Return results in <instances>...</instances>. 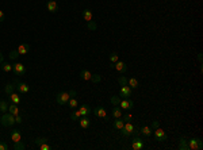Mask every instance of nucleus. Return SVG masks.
Wrapping results in <instances>:
<instances>
[{"instance_id":"nucleus-1","label":"nucleus","mask_w":203,"mask_h":150,"mask_svg":"<svg viewBox=\"0 0 203 150\" xmlns=\"http://www.w3.org/2000/svg\"><path fill=\"white\" fill-rule=\"evenodd\" d=\"M123 137H130V135H138L140 134V127H135L131 125V122H125L122 130H119Z\"/></svg>"},{"instance_id":"nucleus-2","label":"nucleus","mask_w":203,"mask_h":150,"mask_svg":"<svg viewBox=\"0 0 203 150\" xmlns=\"http://www.w3.org/2000/svg\"><path fill=\"white\" fill-rule=\"evenodd\" d=\"M0 123H2L4 127H11V126L15 125V116L10 112H4L0 118Z\"/></svg>"},{"instance_id":"nucleus-3","label":"nucleus","mask_w":203,"mask_h":150,"mask_svg":"<svg viewBox=\"0 0 203 150\" xmlns=\"http://www.w3.org/2000/svg\"><path fill=\"white\" fill-rule=\"evenodd\" d=\"M188 142V148L190 150H202L203 149V142L201 138H191Z\"/></svg>"},{"instance_id":"nucleus-4","label":"nucleus","mask_w":203,"mask_h":150,"mask_svg":"<svg viewBox=\"0 0 203 150\" xmlns=\"http://www.w3.org/2000/svg\"><path fill=\"white\" fill-rule=\"evenodd\" d=\"M69 99H71L69 92H60V93H57V96H56V102L58 103L60 106H65L66 103L69 102Z\"/></svg>"},{"instance_id":"nucleus-5","label":"nucleus","mask_w":203,"mask_h":150,"mask_svg":"<svg viewBox=\"0 0 203 150\" xmlns=\"http://www.w3.org/2000/svg\"><path fill=\"white\" fill-rule=\"evenodd\" d=\"M155 137H156V139L158 141V142H165V141L168 139V135H167V132L164 131L161 127H157V129H155Z\"/></svg>"},{"instance_id":"nucleus-6","label":"nucleus","mask_w":203,"mask_h":150,"mask_svg":"<svg viewBox=\"0 0 203 150\" xmlns=\"http://www.w3.org/2000/svg\"><path fill=\"white\" fill-rule=\"evenodd\" d=\"M12 72L16 74V76H25L26 73V66L20 62H16V64L12 65Z\"/></svg>"},{"instance_id":"nucleus-7","label":"nucleus","mask_w":203,"mask_h":150,"mask_svg":"<svg viewBox=\"0 0 203 150\" xmlns=\"http://www.w3.org/2000/svg\"><path fill=\"white\" fill-rule=\"evenodd\" d=\"M131 91H133V89L130 88L129 85H123V86H121L119 96L122 97V99H129V97L131 96Z\"/></svg>"},{"instance_id":"nucleus-8","label":"nucleus","mask_w":203,"mask_h":150,"mask_svg":"<svg viewBox=\"0 0 203 150\" xmlns=\"http://www.w3.org/2000/svg\"><path fill=\"white\" fill-rule=\"evenodd\" d=\"M131 149L133 150H141L144 149V142L140 137H134L131 141Z\"/></svg>"},{"instance_id":"nucleus-9","label":"nucleus","mask_w":203,"mask_h":150,"mask_svg":"<svg viewBox=\"0 0 203 150\" xmlns=\"http://www.w3.org/2000/svg\"><path fill=\"white\" fill-rule=\"evenodd\" d=\"M133 106H134L133 100H130V99H121L119 107H121L122 109H125V111H127V109H131Z\"/></svg>"},{"instance_id":"nucleus-10","label":"nucleus","mask_w":203,"mask_h":150,"mask_svg":"<svg viewBox=\"0 0 203 150\" xmlns=\"http://www.w3.org/2000/svg\"><path fill=\"white\" fill-rule=\"evenodd\" d=\"M46 8H48L49 12L56 14L58 11V4H57L56 0H48V4H46Z\"/></svg>"},{"instance_id":"nucleus-11","label":"nucleus","mask_w":203,"mask_h":150,"mask_svg":"<svg viewBox=\"0 0 203 150\" xmlns=\"http://www.w3.org/2000/svg\"><path fill=\"white\" fill-rule=\"evenodd\" d=\"M94 114L96 115L98 118H102V119H106V118H107V111H106V108H104L103 106H99V107L94 108Z\"/></svg>"},{"instance_id":"nucleus-12","label":"nucleus","mask_w":203,"mask_h":150,"mask_svg":"<svg viewBox=\"0 0 203 150\" xmlns=\"http://www.w3.org/2000/svg\"><path fill=\"white\" fill-rule=\"evenodd\" d=\"M16 85V88H18V92H19V95H23V93H27L28 91H30V86H28L26 83H20V81H16L15 83Z\"/></svg>"},{"instance_id":"nucleus-13","label":"nucleus","mask_w":203,"mask_h":150,"mask_svg":"<svg viewBox=\"0 0 203 150\" xmlns=\"http://www.w3.org/2000/svg\"><path fill=\"white\" fill-rule=\"evenodd\" d=\"M114 69H117V70L119 72V73H126V70H127V65L125 64L123 61H119V60H118V61L114 64Z\"/></svg>"},{"instance_id":"nucleus-14","label":"nucleus","mask_w":203,"mask_h":150,"mask_svg":"<svg viewBox=\"0 0 203 150\" xmlns=\"http://www.w3.org/2000/svg\"><path fill=\"white\" fill-rule=\"evenodd\" d=\"M16 50H18V53L20 56H25V54H27L28 51H30V45H27V43H20Z\"/></svg>"},{"instance_id":"nucleus-15","label":"nucleus","mask_w":203,"mask_h":150,"mask_svg":"<svg viewBox=\"0 0 203 150\" xmlns=\"http://www.w3.org/2000/svg\"><path fill=\"white\" fill-rule=\"evenodd\" d=\"M11 141H12L14 143L22 141V132H20L19 130H12V131H11Z\"/></svg>"},{"instance_id":"nucleus-16","label":"nucleus","mask_w":203,"mask_h":150,"mask_svg":"<svg viewBox=\"0 0 203 150\" xmlns=\"http://www.w3.org/2000/svg\"><path fill=\"white\" fill-rule=\"evenodd\" d=\"M91 77H92V73L88 69H83V70L80 72V79L84 80V81H91Z\"/></svg>"},{"instance_id":"nucleus-17","label":"nucleus","mask_w":203,"mask_h":150,"mask_svg":"<svg viewBox=\"0 0 203 150\" xmlns=\"http://www.w3.org/2000/svg\"><path fill=\"white\" fill-rule=\"evenodd\" d=\"M79 120H80V127L81 129H85L87 130L89 126H91V120L88 119V116H81Z\"/></svg>"},{"instance_id":"nucleus-18","label":"nucleus","mask_w":203,"mask_h":150,"mask_svg":"<svg viewBox=\"0 0 203 150\" xmlns=\"http://www.w3.org/2000/svg\"><path fill=\"white\" fill-rule=\"evenodd\" d=\"M8 100H10V103H14V104H19V103H20V96H19V93H15V92L10 93V95H8Z\"/></svg>"},{"instance_id":"nucleus-19","label":"nucleus","mask_w":203,"mask_h":150,"mask_svg":"<svg viewBox=\"0 0 203 150\" xmlns=\"http://www.w3.org/2000/svg\"><path fill=\"white\" fill-rule=\"evenodd\" d=\"M79 111L81 112V116H88V115L91 114L92 108L89 107L88 104H83V106H81V107L79 108Z\"/></svg>"},{"instance_id":"nucleus-20","label":"nucleus","mask_w":203,"mask_h":150,"mask_svg":"<svg viewBox=\"0 0 203 150\" xmlns=\"http://www.w3.org/2000/svg\"><path fill=\"white\" fill-rule=\"evenodd\" d=\"M8 112H10V114H12L14 116H15V115L20 114V108L18 107V104H14V103H11V104L8 106Z\"/></svg>"},{"instance_id":"nucleus-21","label":"nucleus","mask_w":203,"mask_h":150,"mask_svg":"<svg viewBox=\"0 0 203 150\" xmlns=\"http://www.w3.org/2000/svg\"><path fill=\"white\" fill-rule=\"evenodd\" d=\"M127 85H129L131 89H137L138 86H140V83H138L137 79H134V77H130V79H127Z\"/></svg>"},{"instance_id":"nucleus-22","label":"nucleus","mask_w":203,"mask_h":150,"mask_svg":"<svg viewBox=\"0 0 203 150\" xmlns=\"http://www.w3.org/2000/svg\"><path fill=\"white\" fill-rule=\"evenodd\" d=\"M140 134H142L144 137H150V135H152V129H150L149 126H141Z\"/></svg>"},{"instance_id":"nucleus-23","label":"nucleus","mask_w":203,"mask_h":150,"mask_svg":"<svg viewBox=\"0 0 203 150\" xmlns=\"http://www.w3.org/2000/svg\"><path fill=\"white\" fill-rule=\"evenodd\" d=\"M179 149H180V150H190V148H188V142H187V139H185V137H181L180 139H179Z\"/></svg>"},{"instance_id":"nucleus-24","label":"nucleus","mask_w":203,"mask_h":150,"mask_svg":"<svg viewBox=\"0 0 203 150\" xmlns=\"http://www.w3.org/2000/svg\"><path fill=\"white\" fill-rule=\"evenodd\" d=\"M112 116L117 119V118H122V108L119 106H114V108H112Z\"/></svg>"},{"instance_id":"nucleus-25","label":"nucleus","mask_w":203,"mask_h":150,"mask_svg":"<svg viewBox=\"0 0 203 150\" xmlns=\"http://www.w3.org/2000/svg\"><path fill=\"white\" fill-rule=\"evenodd\" d=\"M83 19H84L85 22L92 21V11L88 10V8H85V10L83 11Z\"/></svg>"},{"instance_id":"nucleus-26","label":"nucleus","mask_w":203,"mask_h":150,"mask_svg":"<svg viewBox=\"0 0 203 150\" xmlns=\"http://www.w3.org/2000/svg\"><path fill=\"white\" fill-rule=\"evenodd\" d=\"M123 125H125V122H123V119H121V118H117V119L114 120V123H112V126H114L115 130H122Z\"/></svg>"},{"instance_id":"nucleus-27","label":"nucleus","mask_w":203,"mask_h":150,"mask_svg":"<svg viewBox=\"0 0 203 150\" xmlns=\"http://www.w3.org/2000/svg\"><path fill=\"white\" fill-rule=\"evenodd\" d=\"M66 104H68L71 108H73V109H76L77 107H79V103H77L76 97H71V99H69V102L66 103Z\"/></svg>"},{"instance_id":"nucleus-28","label":"nucleus","mask_w":203,"mask_h":150,"mask_svg":"<svg viewBox=\"0 0 203 150\" xmlns=\"http://www.w3.org/2000/svg\"><path fill=\"white\" fill-rule=\"evenodd\" d=\"M80 118H81V112L79 111V108L73 109V112L71 114V119H72V120H79Z\"/></svg>"},{"instance_id":"nucleus-29","label":"nucleus","mask_w":203,"mask_h":150,"mask_svg":"<svg viewBox=\"0 0 203 150\" xmlns=\"http://www.w3.org/2000/svg\"><path fill=\"white\" fill-rule=\"evenodd\" d=\"M2 69L5 73H10V72H12V65L8 64V62H2Z\"/></svg>"},{"instance_id":"nucleus-30","label":"nucleus","mask_w":203,"mask_h":150,"mask_svg":"<svg viewBox=\"0 0 203 150\" xmlns=\"http://www.w3.org/2000/svg\"><path fill=\"white\" fill-rule=\"evenodd\" d=\"M8 103L5 100H0V112H7L8 111Z\"/></svg>"},{"instance_id":"nucleus-31","label":"nucleus","mask_w":203,"mask_h":150,"mask_svg":"<svg viewBox=\"0 0 203 150\" xmlns=\"http://www.w3.org/2000/svg\"><path fill=\"white\" fill-rule=\"evenodd\" d=\"M110 102H111L112 106H119V103H121V96H118V95H114V96H111Z\"/></svg>"},{"instance_id":"nucleus-32","label":"nucleus","mask_w":203,"mask_h":150,"mask_svg":"<svg viewBox=\"0 0 203 150\" xmlns=\"http://www.w3.org/2000/svg\"><path fill=\"white\" fill-rule=\"evenodd\" d=\"M4 92H5L7 95H10V93H12V92H15V86H14V84H11V83H10V84L5 85V86H4Z\"/></svg>"},{"instance_id":"nucleus-33","label":"nucleus","mask_w":203,"mask_h":150,"mask_svg":"<svg viewBox=\"0 0 203 150\" xmlns=\"http://www.w3.org/2000/svg\"><path fill=\"white\" fill-rule=\"evenodd\" d=\"M87 28H88L89 31H95L98 28V24L94 21H89V22H87Z\"/></svg>"},{"instance_id":"nucleus-34","label":"nucleus","mask_w":203,"mask_h":150,"mask_svg":"<svg viewBox=\"0 0 203 150\" xmlns=\"http://www.w3.org/2000/svg\"><path fill=\"white\" fill-rule=\"evenodd\" d=\"M12 149H14V150H23V149H26V146H25V143H23L22 141H19V142H15V143H14Z\"/></svg>"},{"instance_id":"nucleus-35","label":"nucleus","mask_w":203,"mask_h":150,"mask_svg":"<svg viewBox=\"0 0 203 150\" xmlns=\"http://www.w3.org/2000/svg\"><path fill=\"white\" fill-rule=\"evenodd\" d=\"M91 81L94 83V84H99V83L102 81V77H100V74H98V73L92 74V77H91Z\"/></svg>"},{"instance_id":"nucleus-36","label":"nucleus","mask_w":203,"mask_h":150,"mask_svg":"<svg viewBox=\"0 0 203 150\" xmlns=\"http://www.w3.org/2000/svg\"><path fill=\"white\" fill-rule=\"evenodd\" d=\"M118 60H119V56H118V53H115V51H114V53L110 54V62H111V64H115Z\"/></svg>"},{"instance_id":"nucleus-37","label":"nucleus","mask_w":203,"mask_h":150,"mask_svg":"<svg viewBox=\"0 0 203 150\" xmlns=\"http://www.w3.org/2000/svg\"><path fill=\"white\" fill-rule=\"evenodd\" d=\"M34 142L37 143V145H42V143H46L48 142V138H42V137H38V138H35V139H34Z\"/></svg>"},{"instance_id":"nucleus-38","label":"nucleus","mask_w":203,"mask_h":150,"mask_svg":"<svg viewBox=\"0 0 203 150\" xmlns=\"http://www.w3.org/2000/svg\"><path fill=\"white\" fill-rule=\"evenodd\" d=\"M8 56H10V58H11V60H16V58H18V57L20 56V54L18 53V50H12L10 54H8Z\"/></svg>"},{"instance_id":"nucleus-39","label":"nucleus","mask_w":203,"mask_h":150,"mask_svg":"<svg viewBox=\"0 0 203 150\" xmlns=\"http://www.w3.org/2000/svg\"><path fill=\"white\" fill-rule=\"evenodd\" d=\"M118 83H119V85L121 86H123V85H127V79L125 76H121L119 79H118Z\"/></svg>"},{"instance_id":"nucleus-40","label":"nucleus","mask_w":203,"mask_h":150,"mask_svg":"<svg viewBox=\"0 0 203 150\" xmlns=\"http://www.w3.org/2000/svg\"><path fill=\"white\" fill-rule=\"evenodd\" d=\"M39 150H52V146H49L48 142L42 143V145H39Z\"/></svg>"},{"instance_id":"nucleus-41","label":"nucleus","mask_w":203,"mask_h":150,"mask_svg":"<svg viewBox=\"0 0 203 150\" xmlns=\"http://www.w3.org/2000/svg\"><path fill=\"white\" fill-rule=\"evenodd\" d=\"M122 119H123V122H131L133 115H131V114H127V115H125V116L122 118Z\"/></svg>"},{"instance_id":"nucleus-42","label":"nucleus","mask_w":203,"mask_h":150,"mask_svg":"<svg viewBox=\"0 0 203 150\" xmlns=\"http://www.w3.org/2000/svg\"><path fill=\"white\" fill-rule=\"evenodd\" d=\"M10 149V145L5 142H0V150H8Z\"/></svg>"},{"instance_id":"nucleus-43","label":"nucleus","mask_w":203,"mask_h":150,"mask_svg":"<svg viewBox=\"0 0 203 150\" xmlns=\"http://www.w3.org/2000/svg\"><path fill=\"white\" fill-rule=\"evenodd\" d=\"M157 127H160V123H158V120H155V122H152V130H155V129H157Z\"/></svg>"},{"instance_id":"nucleus-44","label":"nucleus","mask_w":203,"mask_h":150,"mask_svg":"<svg viewBox=\"0 0 203 150\" xmlns=\"http://www.w3.org/2000/svg\"><path fill=\"white\" fill-rule=\"evenodd\" d=\"M22 122H23V119H22V116H20V114L15 115V123H22Z\"/></svg>"},{"instance_id":"nucleus-45","label":"nucleus","mask_w":203,"mask_h":150,"mask_svg":"<svg viewBox=\"0 0 203 150\" xmlns=\"http://www.w3.org/2000/svg\"><path fill=\"white\" fill-rule=\"evenodd\" d=\"M4 19H5V15H4V12H3L2 10H0V22H4Z\"/></svg>"},{"instance_id":"nucleus-46","label":"nucleus","mask_w":203,"mask_h":150,"mask_svg":"<svg viewBox=\"0 0 203 150\" xmlns=\"http://www.w3.org/2000/svg\"><path fill=\"white\" fill-rule=\"evenodd\" d=\"M69 95H71V97H76L77 96V92L76 91H69Z\"/></svg>"},{"instance_id":"nucleus-47","label":"nucleus","mask_w":203,"mask_h":150,"mask_svg":"<svg viewBox=\"0 0 203 150\" xmlns=\"http://www.w3.org/2000/svg\"><path fill=\"white\" fill-rule=\"evenodd\" d=\"M2 62H4V58H3V54L0 53V64H2Z\"/></svg>"},{"instance_id":"nucleus-48","label":"nucleus","mask_w":203,"mask_h":150,"mask_svg":"<svg viewBox=\"0 0 203 150\" xmlns=\"http://www.w3.org/2000/svg\"><path fill=\"white\" fill-rule=\"evenodd\" d=\"M0 118H2V115H0Z\"/></svg>"}]
</instances>
